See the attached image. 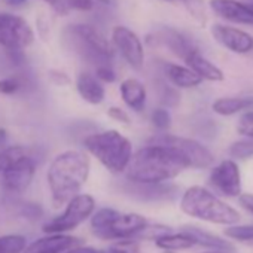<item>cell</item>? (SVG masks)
I'll return each instance as SVG.
<instances>
[{
	"instance_id": "cell-1",
	"label": "cell",
	"mask_w": 253,
	"mask_h": 253,
	"mask_svg": "<svg viewBox=\"0 0 253 253\" xmlns=\"http://www.w3.org/2000/svg\"><path fill=\"white\" fill-rule=\"evenodd\" d=\"M189 169L188 161L174 149L148 143L133 154L126 167V180L133 183H167Z\"/></svg>"
},
{
	"instance_id": "cell-2",
	"label": "cell",
	"mask_w": 253,
	"mask_h": 253,
	"mask_svg": "<svg viewBox=\"0 0 253 253\" xmlns=\"http://www.w3.org/2000/svg\"><path fill=\"white\" fill-rule=\"evenodd\" d=\"M91 171V163L86 152L69 149L51 161L46 171V182L51 200L55 207L66 206L73 197L81 194Z\"/></svg>"
},
{
	"instance_id": "cell-3",
	"label": "cell",
	"mask_w": 253,
	"mask_h": 253,
	"mask_svg": "<svg viewBox=\"0 0 253 253\" xmlns=\"http://www.w3.org/2000/svg\"><path fill=\"white\" fill-rule=\"evenodd\" d=\"M180 210L194 219L223 226L237 225L241 219L240 213L232 206L222 201L210 189L200 185L189 186L182 194Z\"/></svg>"
},
{
	"instance_id": "cell-4",
	"label": "cell",
	"mask_w": 253,
	"mask_h": 253,
	"mask_svg": "<svg viewBox=\"0 0 253 253\" xmlns=\"http://www.w3.org/2000/svg\"><path fill=\"white\" fill-rule=\"evenodd\" d=\"M91 232L104 241L116 240L122 241H137L149 222L139 213H124L110 207H101L89 217Z\"/></svg>"
},
{
	"instance_id": "cell-5",
	"label": "cell",
	"mask_w": 253,
	"mask_h": 253,
	"mask_svg": "<svg viewBox=\"0 0 253 253\" xmlns=\"http://www.w3.org/2000/svg\"><path fill=\"white\" fill-rule=\"evenodd\" d=\"M84 148L112 174L125 173L134 154L130 139L118 130H106L86 136Z\"/></svg>"
},
{
	"instance_id": "cell-6",
	"label": "cell",
	"mask_w": 253,
	"mask_h": 253,
	"mask_svg": "<svg viewBox=\"0 0 253 253\" xmlns=\"http://www.w3.org/2000/svg\"><path fill=\"white\" fill-rule=\"evenodd\" d=\"M64 41L73 52L94 67L110 64L115 55L112 42H109L107 38L92 24L78 23L69 26L64 33Z\"/></svg>"
},
{
	"instance_id": "cell-7",
	"label": "cell",
	"mask_w": 253,
	"mask_h": 253,
	"mask_svg": "<svg viewBox=\"0 0 253 253\" xmlns=\"http://www.w3.org/2000/svg\"><path fill=\"white\" fill-rule=\"evenodd\" d=\"M95 200L89 194H78L64 207V210L43 223L45 234H67L85 223L95 211Z\"/></svg>"
},
{
	"instance_id": "cell-8",
	"label": "cell",
	"mask_w": 253,
	"mask_h": 253,
	"mask_svg": "<svg viewBox=\"0 0 253 253\" xmlns=\"http://www.w3.org/2000/svg\"><path fill=\"white\" fill-rule=\"evenodd\" d=\"M149 143L154 145H164L167 148L174 149L179 152L189 164V169H207L213 164L214 158L213 154L207 146L200 143L198 140L189 139V137H182V136H174L169 133H158L154 136Z\"/></svg>"
},
{
	"instance_id": "cell-9",
	"label": "cell",
	"mask_w": 253,
	"mask_h": 253,
	"mask_svg": "<svg viewBox=\"0 0 253 253\" xmlns=\"http://www.w3.org/2000/svg\"><path fill=\"white\" fill-rule=\"evenodd\" d=\"M35 42L30 24L14 14H0V45L8 51H23Z\"/></svg>"
},
{
	"instance_id": "cell-10",
	"label": "cell",
	"mask_w": 253,
	"mask_h": 253,
	"mask_svg": "<svg viewBox=\"0 0 253 253\" xmlns=\"http://www.w3.org/2000/svg\"><path fill=\"white\" fill-rule=\"evenodd\" d=\"M112 45L115 51L134 70H142L145 66V49L140 38L128 27L115 26L112 30Z\"/></svg>"
},
{
	"instance_id": "cell-11",
	"label": "cell",
	"mask_w": 253,
	"mask_h": 253,
	"mask_svg": "<svg viewBox=\"0 0 253 253\" xmlns=\"http://www.w3.org/2000/svg\"><path fill=\"white\" fill-rule=\"evenodd\" d=\"M209 183L213 189L228 198H238L243 194L240 167L234 160H223L213 167L209 176Z\"/></svg>"
},
{
	"instance_id": "cell-12",
	"label": "cell",
	"mask_w": 253,
	"mask_h": 253,
	"mask_svg": "<svg viewBox=\"0 0 253 253\" xmlns=\"http://www.w3.org/2000/svg\"><path fill=\"white\" fill-rule=\"evenodd\" d=\"M2 174L3 188L12 194H21L29 189L36 174V161L32 155L20 160L9 169L0 173Z\"/></svg>"
},
{
	"instance_id": "cell-13",
	"label": "cell",
	"mask_w": 253,
	"mask_h": 253,
	"mask_svg": "<svg viewBox=\"0 0 253 253\" xmlns=\"http://www.w3.org/2000/svg\"><path fill=\"white\" fill-rule=\"evenodd\" d=\"M122 189L130 197H133L139 201H146V203L171 201L179 194V188L169 182L148 185V183H133V182L126 180L125 185H122Z\"/></svg>"
},
{
	"instance_id": "cell-14",
	"label": "cell",
	"mask_w": 253,
	"mask_h": 253,
	"mask_svg": "<svg viewBox=\"0 0 253 253\" xmlns=\"http://www.w3.org/2000/svg\"><path fill=\"white\" fill-rule=\"evenodd\" d=\"M211 35L219 45L235 54H247L253 51V38L232 26L216 23L211 26Z\"/></svg>"
},
{
	"instance_id": "cell-15",
	"label": "cell",
	"mask_w": 253,
	"mask_h": 253,
	"mask_svg": "<svg viewBox=\"0 0 253 253\" xmlns=\"http://www.w3.org/2000/svg\"><path fill=\"white\" fill-rule=\"evenodd\" d=\"M210 9L223 20L253 26V3H243L238 0H210Z\"/></svg>"
},
{
	"instance_id": "cell-16",
	"label": "cell",
	"mask_w": 253,
	"mask_h": 253,
	"mask_svg": "<svg viewBox=\"0 0 253 253\" xmlns=\"http://www.w3.org/2000/svg\"><path fill=\"white\" fill-rule=\"evenodd\" d=\"M76 246H81V241L70 234H45L27 244L23 253H64Z\"/></svg>"
},
{
	"instance_id": "cell-17",
	"label": "cell",
	"mask_w": 253,
	"mask_h": 253,
	"mask_svg": "<svg viewBox=\"0 0 253 253\" xmlns=\"http://www.w3.org/2000/svg\"><path fill=\"white\" fill-rule=\"evenodd\" d=\"M157 41L164 45L166 48H169L176 57L182 58L183 61L195 51H198L195 48V45L179 30H174L171 27H163L160 32L155 33Z\"/></svg>"
},
{
	"instance_id": "cell-18",
	"label": "cell",
	"mask_w": 253,
	"mask_h": 253,
	"mask_svg": "<svg viewBox=\"0 0 253 253\" xmlns=\"http://www.w3.org/2000/svg\"><path fill=\"white\" fill-rule=\"evenodd\" d=\"M119 94L125 106L131 109L133 112H143L146 107V86L136 78H128L124 79L119 85Z\"/></svg>"
},
{
	"instance_id": "cell-19",
	"label": "cell",
	"mask_w": 253,
	"mask_h": 253,
	"mask_svg": "<svg viewBox=\"0 0 253 253\" xmlns=\"http://www.w3.org/2000/svg\"><path fill=\"white\" fill-rule=\"evenodd\" d=\"M76 89L84 101L97 106L104 101L106 89L104 85L91 72H81L76 78Z\"/></svg>"
},
{
	"instance_id": "cell-20",
	"label": "cell",
	"mask_w": 253,
	"mask_h": 253,
	"mask_svg": "<svg viewBox=\"0 0 253 253\" xmlns=\"http://www.w3.org/2000/svg\"><path fill=\"white\" fill-rule=\"evenodd\" d=\"M180 231L191 235L195 246H201V247H206L209 250H223V252H232L234 250V246H232L231 241H228V240H225V238H222V237H219V235H216L213 232L201 229L198 226L186 225Z\"/></svg>"
},
{
	"instance_id": "cell-21",
	"label": "cell",
	"mask_w": 253,
	"mask_h": 253,
	"mask_svg": "<svg viewBox=\"0 0 253 253\" xmlns=\"http://www.w3.org/2000/svg\"><path fill=\"white\" fill-rule=\"evenodd\" d=\"M185 63L188 64V67L201 79V81H210V82H222L225 79L223 72L210 60H207L206 57H203L200 54V51L192 52Z\"/></svg>"
},
{
	"instance_id": "cell-22",
	"label": "cell",
	"mask_w": 253,
	"mask_h": 253,
	"mask_svg": "<svg viewBox=\"0 0 253 253\" xmlns=\"http://www.w3.org/2000/svg\"><path fill=\"white\" fill-rule=\"evenodd\" d=\"M166 76L171 82V85H174L176 88H182V89L195 88L201 85L203 82L188 66H180L174 63L166 64Z\"/></svg>"
},
{
	"instance_id": "cell-23",
	"label": "cell",
	"mask_w": 253,
	"mask_h": 253,
	"mask_svg": "<svg viewBox=\"0 0 253 253\" xmlns=\"http://www.w3.org/2000/svg\"><path fill=\"white\" fill-rule=\"evenodd\" d=\"M253 109V97H220L211 103V110L220 116H232L240 112Z\"/></svg>"
},
{
	"instance_id": "cell-24",
	"label": "cell",
	"mask_w": 253,
	"mask_h": 253,
	"mask_svg": "<svg viewBox=\"0 0 253 253\" xmlns=\"http://www.w3.org/2000/svg\"><path fill=\"white\" fill-rule=\"evenodd\" d=\"M157 247L164 250V252H179V250H188V249H192L195 246L194 240L191 235H188L186 232L183 231H179V232H169V234H164L161 237H158L157 240H154Z\"/></svg>"
},
{
	"instance_id": "cell-25",
	"label": "cell",
	"mask_w": 253,
	"mask_h": 253,
	"mask_svg": "<svg viewBox=\"0 0 253 253\" xmlns=\"http://www.w3.org/2000/svg\"><path fill=\"white\" fill-rule=\"evenodd\" d=\"M27 155H30L27 148L20 146V145H12V146L0 149V173L9 169L11 166H14L15 163H18L20 160L26 158Z\"/></svg>"
},
{
	"instance_id": "cell-26",
	"label": "cell",
	"mask_w": 253,
	"mask_h": 253,
	"mask_svg": "<svg viewBox=\"0 0 253 253\" xmlns=\"http://www.w3.org/2000/svg\"><path fill=\"white\" fill-rule=\"evenodd\" d=\"M27 247V238L21 234L0 235V253H23Z\"/></svg>"
},
{
	"instance_id": "cell-27",
	"label": "cell",
	"mask_w": 253,
	"mask_h": 253,
	"mask_svg": "<svg viewBox=\"0 0 253 253\" xmlns=\"http://www.w3.org/2000/svg\"><path fill=\"white\" fill-rule=\"evenodd\" d=\"M229 157L235 160H250L253 158V139L244 137L241 140L234 142L228 149Z\"/></svg>"
},
{
	"instance_id": "cell-28",
	"label": "cell",
	"mask_w": 253,
	"mask_h": 253,
	"mask_svg": "<svg viewBox=\"0 0 253 253\" xmlns=\"http://www.w3.org/2000/svg\"><path fill=\"white\" fill-rule=\"evenodd\" d=\"M151 122L160 133H167L171 126V115L167 107H157L151 113Z\"/></svg>"
},
{
	"instance_id": "cell-29",
	"label": "cell",
	"mask_w": 253,
	"mask_h": 253,
	"mask_svg": "<svg viewBox=\"0 0 253 253\" xmlns=\"http://www.w3.org/2000/svg\"><path fill=\"white\" fill-rule=\"evenodd\" d=\"M225 235L237 241H252L253 225H231L225 229Z\"/></svg>"
},
{
	"instance_id": "cell-30",
	"label": "cell",
	"mask_w": 253,
	"mask_h": 253,
	"mask_svg": "<svg viewBox=\"0 0 253 253\" xmlns=\"http://www.w3.org/2000/svg\"><path fill=\"white\" fill-rule=\"evenodd\" d=\"M182 3L185 5L186 11L191 14V17L200 23V24H206V8H204V3L203 0H182Z\"/></svg>"
},
{
	"instance_id": "cell-31",
	"label": "cell",
	"mask_w": 253,
	"mask_h": 253,
	"mask_svg": "<svg viewBox=\"0 0 253 253\" xmlns=\"http://www.w3.org/2000/svg\"><path fill=\"white\" fill-rule=\"evenodd\" d=\"M237 131L244 137L253 139V110H247L240 116L237 124Z\"/></svg>"
},
{
	"instance_id": "cell-32",
	"label": "cell",
	"mask_w": 253,
	"mask_h": 253,
	"mask_svg": "<svg viewBox=\"0 0 253 253\" xmlns=\"http://www.w3.org/2000/svg\"><path fill=\"white\" fill-rule=\"evenodd\" d=\"M23 88V81L18 76H8L0 79V94L14 95Z\"/></svg>"
},
{
	"instance_id": "cell-33",
	"label": "cell",
	"mask_w": 253,
	"mask_h": 253,
	"mask_svg": "<svg viewBox=\"0 0 253 253\" xmlns=\"http://www.w3.org/2000/svg\"><path fill=\"white\" fill-rule=\"evenodd\" d=\"M94 76L101 82V84H113L116 81V72L113 70L112 64H101L95 67Z\"/></svg>"
},
{
	"instance_id": "cell-34",
	"label": "cell",
	"mask_w": 253,
	"mask_h": 253,
	"mask_svg": "<svg viewBox=\"0 0 253 253\" xmlns=\"http://www.w3.org/2000/svg\"><path fill=\"white\" fill-rule=\"evenodd\" d=\"M107 116H109L110 119H113V121L119 122V124H124V125H130V122H131L130 115L126 113L124 109L118 107V106H112V107H109V110H107Z\"/></svg>"
},
{
	"instance_id": "cell-35",
	"label": "cell",
	"mask_w": 253,
	"mask_h": 253,
	"mask_svg": "<svg viewBox=\"0 0 253 253\" xmlns=\"http://www.w3.org/2000/svg\"><path fill=\"white\" fill-rule=\"evenodd\" d=\"M134 241H122V243H118V244H113L104 250H94L92 253H134L131 246H133Z\"/></svg>"
},
{
	"instance_id": "cell-36",
	"label": "cell",
	"mask_w": 253,
	"mask_h": 253,
	"mask_svg": "<svg viewBox=\"0 0 253 253\" xmlns=\"http://www.w3.org/2000/svg\"><path fill=\"white\" fill-rule=\"evenodd\" d=\"M67 8L81 11V12H89L94 9V0H66Z\"/></svg>"
},
{
	"instance_id": "cell-37",
	"label": "cell",
	"mask_w": 253,
	"mask_h": 253,
	"mask_svg": "<svg viewBox=\"0 0 253 253\" xmlns=\"http://www.w3.org/2000/svg\"><path fill=\"white\" fill-rule=\"evenodd\" d=\"M49 79L57 86H67V85L72 84V79L69 78V75L61 72V70H51L49 72Z\"/></svg>"
},
{
	"instance_id": "cell-38",
	"label": "cell",
	"mask_w": 253,
	"mask_h": 253,
	"mask_svg": "<svg viewBox=\"0 0 253 253\" xmlns=\"http://www.w3.org/2000/svg\"><path fill=\"white\" fill-rule=\"evenodd\" d=\"M45 3H48L58 15H66L69 12L66 0H43Z\"/></svg>"
},
{
	"instance_id": "cell-39",
	"label": "cell",
	"mask_w": 253,
	"mask_h": 253,
	"mask_svg": "<svg viewBox=\"0 0 253 253\" xmlns=\"http://www.w3.org/2000/svg\"><path fill=\"white\" fill-rule=\"evenodd\" d=\"M238 204L249 211L250 214H253V194H241L238 197Z\"/></svg>"
},
{
	"instance_id": "cell-40",
	"label": "cell",
	"mask_w": 253,
	"mask_h": 253,
	"mask_svg": "<svg viewBox=\"0 0 253 253\" xmlns=\"http://www.w3.org/2000/svg\"><path fill=\"white\" fill-rule=\"evenodd\" d=\"M95 249H92V247H84V246H76V247H73V249H70V250H67V252H64V253H92Z\"/></svg>"
},
{
	"instance_id": "cell-41",
	"label": "cell",
	"mask_w": 253,
	"mask_h": 253,
	"mask_svg": "<svg viewBox=\"0 0 253 253\" xmlns=\"http://www.w3.org/2000/svg\"><path fill=\"white\" fill-rule=\"evenodd\" d=\"M5 2H6V5H9V6L20 8V6H24V5H27L29 0H5Z\"/></svg>"
},
{
	"instance_id": "cell-42",
	"label": "cell",
	"mask_w": 253,
	"mask_h": 253,
	"mask_svg": "<svg viewBox=\"0 0 253 253\" xmlns=\"http://www.w3.org/2000/svg\"><path fill=\"white\" fill-rule=\"evenodd\" d=\"M201 253H234V252H223V250H209V252H201Z\"/></svg>"
},
{
	"instance_id": "cell-43",
	"label": "cell",
	"mask_w": 253,
	"mask_h": 253,
	"mask_svg": "<svg viewBox=\"0 0 253 253\" xmlns=\"http://www.w3.org/2000/svg\"><path fill=\"white\" fill-rule=\"evenodd\" d=\"M97 2H100L101 5H110V0H97Z\"/></svg>"
},
{
	"instance_id": "cell-44",
	"label": "cell",
	"mask_w": 253,
	"mask_h": 253,
	"mask_svg": "<svg viewBox=\"0 0 253 253\" xmlns=\"http://www.w3.org/2000/svg\"><path fill=\"white\" fill-rule=\"evenodd\" d=\"M164 2H174V0H164Z\"/></svg>"
},
{
	"instance_id": "cell-45",
	"label": "cell",
	"mask_w": 253,
	"mask_h": 253,
	"mask_svg": "<svg viewBox=\"0 0 253 253\" xmlns=\"http://www.w3.org/2000/svg\"><path fill=\"white\" fill-rule=\"evenodd\" d=\"M164 253H176V252H164Z\"/></svg>"
}]
</instances>
